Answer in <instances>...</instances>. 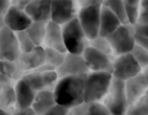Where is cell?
<instances>
[{
  "mask_svg": "<svg viewBox=\"0 0 148 115\" xmlns=\"http://www.w3.org/2000/svg\"><path fill=\"white\" fill-rule=\"evenodd\" d=\"M82 56L90 71L107 72L112 74L116 58L111 57L91 46L85 49Z\"/></svg>",
  "mask_w": 148,
  "mask_h": 115,
  "instance_id": "cell-9",
  "label": "cell"
},
{
  "mask_svg": "<svg viewBox=\"0 0 148 115\" xmlns=\"http://www.w3.org/2000/svg\"><path fill=\"white\" fill-rule=\"evenodd\" d=\"M33 89L38 92L41 91H53L58 81L56 71L44 72H33L24 74L23 78Z\"/></svg>",
  "mask_w": 148,
  "mask_h": 115,
  "instance_id": "cell-12",
  "label": "cell"
},
{
  "mask_svg": "<svg viewBox=\"0 0 148 115\" xmlns=\"http://www.w3.org/2000/svg\"></svg>",
  "mask_w": 148,
  "mask_h": 115,
  "instance_id": "cell-49",
  "label": "cell"
},
{
  "mask_svg": "<svg viewBox=\"0 0 148 115\" xmlns=\"http://www.w3.org/2000/svg\"><path fill=\"white\" fill-rule=\"evenodd\" d=\"M69 109L56 104L54 107L43 115H68Z\"/></svg>",
  "mask_w": 148,
  "mask_h": 115,
  "instance_id": "cell-35",
  "label": "cell"
},
{
  "mask_svg": "<svg viewBox=\"0 0 148 115\" xmlns=\"http://www.w3.org/2000/svg\"><path fill=\"white\" fill-rule=\"evenodd\" d=\"M62 34L66 52L77 55H82L90 46V40L85 35L77 18L62 25Z\"/></svg>",
  "mask_w": 148,
  "mask_h": 115,
  "instance_id": "cell-2",
  "label": "cell"
},
{
  "mask_svg": "<svg viewBox=\"0 0 148 115\" xmlns=\"http://www.w3.org/2000/svg\"><path fill=\"white\" fill-rule=\"evenodd\" d=\"M4 25L13 32L24 31L30 25L33 20L25 10L11 5L3 18Z\"/></svg>",
  "mask_w": 148,
  "mask_h": 115,
  "instance_id": "cell-13",
  "label": "cell"
},
{
  "mask_svg": "<svg viewBox=\"0 0 148 115\" xmlns=\"http://www.w3.org/2000/svg\"><path fill=\"white\" fill-rule=\"evenodd\" d=\"M87 77L88 74H82L58 79L53 91L56 104L70 109L83 103Z\"/></svg>",
  "mask_w": 148,
  "mask_h": 115,
  "instance_id": "cell-1",
  "label": "cell"
},
{
  "mask_svg": "<svg viewBox=\"0 0 148 115\" xmlns=\"http://www.w3.org/2000/svg\"><path fill=\"white\" fill-rule=\"evenodd\" d=\"M130 53L133 55L142 69L148 65V51L139 45L135 44Z\"/></svg>",
  "mask_w": 148,
  "mask_h": 115,
  "instance_id": "cell-31",
  "label": "cell"
},
{
  "mask_svg": "<svg viewBox=\"0 0 148 115\" xmlns=\"http://www.w3.org/2000/svg\"><path fill=\"white\" fill-rule=\"evenodd\" d=\"M55 71L59 79L70 75L88 74L90 72L82 55L75 54L69 52L66 53V58L63 63L58 67Z\"/></svg>",
  "mask_w": 148,
  "mask_h": 115,
  "instance_id": "cell-11",
  "label": "cell"
},
{
  "mask_svg": "<svg viewBox=\"0 0 148 115\" xmlns=\"http://www.w3.org/2000/svg\"><path fill=\"white\" fill-rule=\"evenodd\" d=\"M68 115H111L103 103L84 101L69 109Z\"/></svg>",
  "mask_w": 148,
  "mask_h": 115,
  "instance_id": "cell-21",
  "label": "cell"
},
{
  "mask_svg": "<svg viewBox=\"0 0 148 115\" xmlns=\"http://www.w3.org/2000/svg\"><path fill=\"white\" fill-rule=\"evenodd\" d=\"M136 35L143 36L148 39V24H141L136 23L133 25Z\"/></svg>",
  "mask_w": 148,
  "mask_h": 115,
  "instance_id": "cell-34",
  "label": "cell"
},
{
  "mask_svg": "<svg viewBox=\"0 0 148 115\" xmlns=\"http://www.w3.org/2000/svg\"><path fill=\"white\" fill-rule=\"evenodd\" d=\"M21 51L14 32L4 26L0 30V59L14 61L19 59Z\"/></svg>",
  "mask_w": 148,
  "mask_h": 115,
  "instance_id": "cell-10",
  "label": "cell"
},
{
  "mask_svg": "<svg viewBox=\"0 0 148 115\" xmlns=\"http://www.w3.org/2000/svg\"><path fill=\"white\" fill-rule=\"evenodd\" d=\"M33 0H12L11 5L14 6L18 9L25 10L27 5L30 4Z\"/></svg>",
  "mask_w": 148,
  "mask_h": 115,
  "instance_id": "cell-39",
  "label": "cell"
},
{
  "mask_svg": "<svg viewBox=\"0 0 148 115\" xmlns=\"http://www.w3.org/2000/svg\"><path fill=\"white\" fill-rule=\"evenodd\" d=\"M102 4L82 7L79 10L77 19L81 27L89 40L99 36L101 10Z\"/></svg>",
  "mask_w": 148,
  "mask_h": 115,
  "instance_id": "cell-6",
  "label": "cell"
},
{
  "mask_svg": "<svg viewBox=\"0 0 148 115\" xmlns=\"http://www.w3.org/2000/svg\"><path fill=\"white\" fill-rule=\"evenodd\" d=\"M103 104L111 115L126 114L130 105L126 95L124 81L113 77L111 86Z\"/></svg>",
  "mask_w": 148,
  "mask_h": 115,
  "instance_id": "cell-5",
  "label": "cell"
},
{
  "mask_svg": "<svg viewBox=\"0 0 148 115\" xmlns=\"http://www.w3.org/2000/svg\"><path fill=\"white\" fill-rule=\"evenodd\" d=\"M0 115H12V114H10V113L4 111V110L0 109Z\"/></svg>",
  "mask_w": 148,
  "mask_h": 115,
  "instance_id": "cell-43",
  "label": "cell"
},
{
  "mask_svg": "<svg viewBox=\"0 0 148 115\" xmlns=\"http://www.w3.org/2000/svg\"><path fill=\"white\" fill-rule=\"evenodd\" d=\"M137 23L148 24V0H141Z\"/></svg>",
  "mask_w": 148,
  "mask_h": 115,
  "instance_id": "cell-32",
  "label": "cell"
},
{
  "mask_svg": "<svg viewBox=\"0 0 148 115\" xmlns=\"http://www.w3.org/2000/svg\"><path fill=\"white\" fill-rule=\"evenodd\" d=\"M127 115H148V96L145 95L134 104L129 106Z\"/></svg>",
  "mask_w": 148,
  "mask_h": 115,
  "instance_id": "cell-28",
  "label": "cell"
},
{
  "mask_svg": "<svg viewBox=\"0 0 148 115\" xmlns=\"http://www.w3.org/2000/svg\"><path fill=\"white\" fill-rule=\"evenodd\" d=\"M142 68L131 53L116 56L114 63L113 77L125 82L142 72Z\"/></svg>",
  "mask_w": 148,
  "mask_h": 115,
  "instance_id": "cell-8",
  "label": "cell"
},
{
  "mask_svg": "<svg viewBox=\"0 0 148 115\" xmlns=\"http://www.w3.org/2000/svg\"><path fill=\"white\" fill-rule=\"evenodd\" d=\"M79 7H88L90 6L96 5V4H102L103 0H77Z\"/></svg>",
  "mask_w": 148,
  "mask_h": 115,
  "instance_id": "cell-38",
  "label": "cell"
},
{
  "mask_svg": "<svg viewBox=\"0 0 148 115\" xmlns=\"http://www.w3.org/2000/svg\"><path fill=\"white\" fill-rule=\"evenodd\" d=\"M4 26L5 25H4V21H3V20H0V30H1Z\"/></svg>",
  "mask_w": 148,
  "mask_h": 115,
  "instance_id": "cell-44",
  "label": "cell"
},
{
  "mask_svg": "<svg viewBox=\"0 0 148 115\" xmlns=\"http://www.w3.org/2000/svg\"><path fill=\"white\" fill-rule=\"evenodd\" d=\"M53 0H33L25 9L34 22L47 24L51 21V7Z\"/></svg>",
  "mask_w": 148,
  "mask_h": 115,
  "instance_id": "cell-14",
  "label": "cell"
},
{
  "mask_svg": "<svg viewBox=\"0 0 148 115\" xmlns=\"http://www.w3.org/2000/svg\"><path fill=\"white\" fill-rule=\"evenodd\" d=\"M90 46L97 49L99 52H103V54L111 56V57H116V56H114L112 48H111V44L109 43L106 37L98 36L95 39L90 40Z\"/></svg>",
  "mask_w": 148,
  "mask_h": 115,
  "instance_id": "cell-27",
  "label": "cell"
},
{
  "mask_svg": "<svg viewBox=\"0 0 148 115\" xmlns=\"http://www.w3.org/2000/svg\"><path fill=\"white\" fill-rule=\"evenodd\" d=\"M10 1H12V0H10Z\"/></svg>",
  "mask_w": 148,
  "mask_h": 115,
  "instance_id": "cell-48",
  "label": "cell"
},
{
  "mask_svg": "<svg viewBox=\"0 0 148 115\" xmlns=\"http://www.w3.org/2000/svg\"><path fill=\"white\" fill-rule=\"evenodd\" d=\"M135 43L136 44L139 45L140 46L143 47L145 50L148 51V39L147 38L143 37V36H138L135 34Z\"/></svg>",
  "mask_w": 148,
  "mask_h": 115,
  "instance_id": "cell-40",
  "label": "cell"
},
{
  "mask_svg": "<svg viewBox=\"0 0 148 115\" xmlns=\"http://www.w3.org/2000/svg\"><path fill=\"white\" fill-rule=\"evenodd\" d=\"M12 115H38L36 112L30 107L28 109H15L14 112H13Z\"/></svg>",
  "mask_w": 148,
  "mask_h": 115,
  "instance_id": "cell-41",
  "label": "cell"
},
{
  "mask_svg": "<svg viewBox=\"0 0 148 115\" xmlns=\"http://www.w3.org/2000/svg\"><path fill=\"white\" fill-rule=\"evenodd\" d=\"M18 61L24 73L40 66L46 63L44 47L37 46L30 52H21Z\"/></svg>",
  "mask_w": 148,
  "mask_h": 115,
  "instance_id": "cell-16",
  "label": "cell"
},
{
  "mask_svg": "<svg viewBox=\"0 0 148 115\" xmlns=\"http://www.w3.org/2000/svg\"><path fill=\"white\" fill-rule=\"evenodd\" d=\"M16 83L17 82L10 79V78H8L4 73H2L1 71L0 70V86L2 89L14 87Z\"/></svg>",
  "mask_w": 148,
  "mask_h": 115,
  "instance_id": "cell-33",
  "label": "cell"
},
{
  "mask_svg": "<svg viewBox=\"0 0 148 115\" xmlns=\"http://www.w3.org/2000/svg\"><path fill=\"white\" fill-rule=\"evenodd\" d=\"M145 95H146V96H148V89L147 90V92H146Z\"/></svg>",
  "mask_w": 148,
  "mask_h": 115,
  "instance_id": "cell-45",
  "label": "cell"
},
{
  "mask_svg": "<svg viewBox=\"0 0 148 115\" xmlns=\"http://www.w3.org/2000/svg\"><path fill=\"white\" fill-rule=\"evenodd\" d=\"M0 70L15 82L21 80L24 75V72L20 67L18 59L14 61L0 59Z\"/></svg>",
  "mask_w": 148,
  "mask_h": 115,
  "instance_id": "cell-22",
  "label": "cell"
},
{
  "mask_svg": "<svg viewBox=\"0 0 148 115\" xmlns=\"http://www.w3.org/2000/svg\"><path fill=\"white\" fill-rule=\"evenodd\" d=\"M102 4L109 8L120 19L122 24L130 23L123 0H103Z\"/></svg>",
  "mask_w": 148,
  "mask_h": 115,
  "instance_id": "cell-25",
  "label": "cell"
},
{
  "mask_svg": "<svg viewBox=\"0 0 148 115\" xmlns=\"http://www.w3.org/2000/svg\"><path fill=\"white\" fill-rule=\"evenodd\" d=\"M113 75L107 72L91 71L88 74L85 91V101L102 103L107 95Z\"/></svg>",
  "mask_w": 148,
  "mask_h": 115,
  "instance_id": "cell-3",
  "label": "cell"
},
{
  "mask_svg": "<svg viewBox=\"0 0 148 115\" xmlns=\"http://www.w3.org/2000/svg\"><path fill=\"white\" fill-rule=\"evenodd\" d=\"M129 20L134 25L137 22L141 0H123Z\"/></svg>",
  "mask_w": 148,
  "mask_h": 115,
  "instance_id": "cell-29",
  "label": "cell"
},
{
  "mask_svg": "<svg viewBox=\"0 0 148 115\" xmlns=\"http://www.w3.org/2000/svg\"><path fill=\"white\" fill-rule=\"evenodd\" d=\"M46 54V63L56 68L60 66L66 58L67 52H62L56 49L44 47Z\"/></svg>",
  "mask_w": 148,
  "mask_h": 115,
  "instance_id": "cell-26",
  "label": "cell"
},
{
  "mask_svg": "<svg viewBox=\"0 0 148 115\" xmlns=\"http://www.w3.org/2000/svg\"><path fill=\"white\" fill-rule=\"evenodd\" d=\"M15 34L21 52H29L37 46L25 30L16 32Z\"/></svg>",
  "mask_w": 148,
  "mask_h": 115,
  "instance_id": "cell-30",
  "label": "cell"
},
{
  "mask_svg": "<svg viewBox=\"0 0 148 115\" xmlns=\"http://www.w3.org/2000/svg\"><path fill=\"white\" fill-rule=\"evenodd\" d=\"M43 44L46 47L51 48L62 52H67L64 42L62 25L52 20L46 24Z\"/></svg>",
  "mask_w": 148,
  "mask_h": 115,
  "instance_id": "cell-17",
  "label": "cell"
},
{
  "mask_svg": "<svg viewBox=\"0 0 148 115\" xmlns=\"http://www.w3.org/2000/svg\"><path fill=\"white\" fill-rule=\"evenodd\" d=\"M1 90H2V88H1V86H0V93H1Z\"/></svg>",
  "mask_w": 148,
  "mask_h": 115,
  "instance_id": "cell-46",
  "label": "cell"
},
{
  "mask_svg": "<svg viewBox=\"0 0 148 115\" xmlns=\"http://www.w3.org/2000/svg\"><path fill=\"white\" fill-rule=\"evenodd\" d=\"M56 70V68L53 67L51 65H49L47 63L43 64L40 66L38 67L35 68V69L32 70L28 71L27 72H25L24 74L27 73H33V72H49V71H53Z\"/></svg>",
  "mask_w": 148,
  "mask_h": 115,
  "instance_id": "cell-36",
  "label": "cell"
},
{
  "mask_svg": "<svg viewBox=\"0 0 148 115\" xmlns=\"http://www.w3.org/2000/svg\"><path fill=\"white\" fill-rule=\"evenodd\" d=\"M10 6L11 1L10 0H0V20H3Z\"/></svg>",
  "mask_w": 148,
  "mask_h": 115,
  "instance_id": "cell-37",
  "label": "cell"
},
{
  "mask_svg": "<svg viewBox=\"0 0 148 115\" xmlns=\"http://www.w3.org/2000/svg\"><path fill=\"white\" fill-rule=\"evenodd\" d=\"M142 73L143 74L146 81H147L148 83V65H147L145 67H144L143 70H142Z\"/></svg>",
  "mask_w": 148,
  "mask_h": 115,
  "instance_id": "cell-42",
  "label": "cell"
},
{
  "mask_svg": "<svg viewBox=\"0 0 148 115\" xmlns=\"http://www.w3.org/2000/svg\"><path fill=\"white\" fill-rule=\"evenodd\" d=\"M79 9L77 0H53L51 20L62 25L73 19L77 18Z\"/></svg>",
  "mask_w": 148,
  "mask_h": 115,
  "instance_id": "cell-7",
  "label": "cell"
},
{
  "mask_svg": "<svg viewBox=\"0 0 148 115\" xmlns=\"http://www.w3.org/2000/svg\"><path fill=\"white\" fill-rule=\"evenodd\" d=\"M115 56L132 52L135 46V32L131 23L122 24L115 31L106 36Z\"/></svg>",
  "mask_w": 148,
  "mask_h": 115,
  "instance_id": "cell-4",
  "label": "cell"
},
{
  "mask_svg": "<svg viewBox=\"0 0 148 115\" xmlns=\"http://www.w3.org/2000/svg\"><path fill=\"white\" fill-rule=\"evenodd\" d=\"M56 105L52 91H41L37 92L31 108L38 115H43Z\"/></svg>",
  "mask_w": 148,
  "mask_h": 115,
  "instance_id": "cell-20",
  "label": "cell"
},
{
  "mask_svg": "<svg viewBox=\"0 0 148 115\" xmlns=\"http://www.w3.org/2000/svg\"><path fill=\"white\" fill-rule=\"evenodd\" d=\"M0 109L12 115L16 109V96L14 87L1 90L0 93Z\"/></svg>",
  "mask_w": 148,
  "mask_h": 115,
  "instance_id": "cell-23",
  "label": "cell"
},
{
  "mask_svg": "<svg viewBox=\"0 0 148 115\" xmlns=\"http://www.w3.org/2000/svg\"><path fill=\"white\" fill-rule=\"evenodd\" d=\"M46 24L41 22H34L26 29V32L36 46H42L46 35Z\"/></svg>",
  "mask_w": 148,
  "mask_h": 115,
  "instance_id": "cell-24",
  "label": "cell"
},
{
  "mask_svg": "<svg viewBox=\"0 0 148 115\" xmlns=\"http://www.w3.org/2000/svg\"><path fill=\"white\" fill-rule=\"evenodd\" d=\"M125 91L129 105L134 104L145 95L148 83L143 74L140 73L125 82Z\"/></svg>",
  "mask_w": 148,
  "mask_h": 115,
  "instance_id": "cell-15",
  "label": "cell"
},
{
  "mask_svg": "<svg viewBox=\"0 0 148 115\" xmlns=\"http://www.w3.org/2000/svg\"><path fill=\"white\" fill-rule=\"evenodd\" d=\"M122 25L120 19L106 6H101L99 36L106 37Z\"/></svg>",
  "mask_w": 148,
  "mask_h": 115,
  "instance_id": "cell-19",
  "label": "cell"
},
{
  "mask_svg": "<svg viewBox=\"0 0 148 115\" xmlns=\"http://www.w3.org/2000/svg\"><path fill=\"white\" fill-rule=\"evenodd\" d=\"M16 96V109L30 108L34 101L37 91L31 88L23 79L16 83L14 87Z\"/></svg>",
  "mask_w": 148,
  "mask_h": 115,
  "instance_id": "cell-18",
  "label": "cell"
},
{
  "mask_svg": "<svg viewBox=\"0 0 148 115\" xmlns=\"http://www.w3.org/2000/svg\"><path fill=\"white\" fill-rule=\"evenodd\" d=\"M122 115H127L126 114H122Z\"/></svg>",
  "mask_w": 148,
  "mask_h": 115,
  "instance_id": "cell-47",
  "label": "cell"
}]
</instances>
